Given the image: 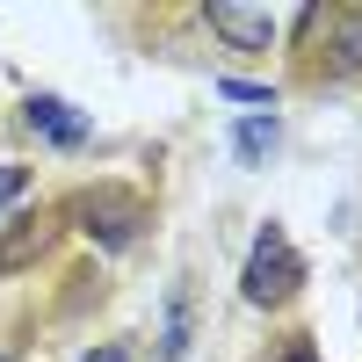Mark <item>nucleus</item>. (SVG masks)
<instances>
[{"mask_svg":"<svg viewBox=\"0 0 362 362\" xmlns=\"http://www.w3.org/2000/svg\"><path fill=\"white\" fill-rule=\"evenodd\" d=\"M297 290H305V261H297L290 232L261 225V239L247 247V268H239V297H247L254 312H276V305H290Z\"/></svg>","mask_w":362,"mask_h":362,"instance_id":"f257e3e1","label":"nucleus"},{"mask_svg":"<svg viewBox=\"0 0 362 362\" xmlns=\"http://www.w3.org/2000/svg\"><path fill=\"white\" fill-rule=\"evenodd\" d=\"M73 225L95 239L102 254H124V247H138V232L153 225V218H145V203H138L131 189H109V181H102V189L73 196Z\"/></svg>","mask_w":362,"mask_h":362,"instance_id":"f03ea898","label":"nucleus"},{"mask_svg":"<svg viewBox=\"0 0 362 362\" xmlns=\"http://www.w3.org/2000/svg\"><path fill=\"white\" fill-rule=\"evenodd\" d=\"M203 22H210V37H225L232 51H276V37H283V15L261 8V0H210Z\"/></svg>","mask_w":362,"mask_h":362,"instance_id":"7ed1b4c3","label":"nucleus"},{"mask_svg":"<svg viewBox=\"0 0 362 362\" xmlns=\"http://www.w3.org/2000/svg\"><path fill=\"white\" fill-rule=\"evenodd\" d=\"M22 131L37 145H58V153H80V145L95 138V124H87L73 102H58V95H29L22 102Z\"/></svg>","mask_w":362,"mask_h":362,"instance_id":"20e7f679","label":"nucleus"},{"mask_svg":"<svg viewBox=\"0 0 362 362\" xmlns=\"http://www.w3.org/2000/svg\"><path fill=\"white\" fill-rule=\"evenodd\" d=\"M58 239V218L51 210H29V218H8V232H0V276H15V268H29L44 247Z\"/></svg>","mask_w":362,"mask_h":362,"instance_id":"39448f33","label":"nucleus"},{"mask_svg":"<svg viewBox=\"0 0 362 362\" xmlns=\"http://www.w3.org/2000/svg\"><path fill=\"white\" fill-rule=\"evenodd\" d=\"M283 145V116L276 109H261V116H239V131H232V153L239 167H268V153Z\"/></svg>","mask_w":362,"mask_h":362,"instance_id":"423d86ee","label":"nucleus"},{"mask_svg":"<svg viewBox=\"0 0 362 362\" xmlns=\"http://www.w3.org/2000/svg\"><path fill=\"white\" fill-rule=\"evenodd\" d=\"M189 283H174L167 290V312H160V348H153V362H181L189 355Z\"/></svg>","mask_w":362,"mask_h":362,"instance_id":"0eeeda50","label":"nucleus"},{"mask_svg":"<svg viewBox=\"0 0 362 362\" xmlns=\"http://www.w3.org/2000/svg\"><path fill=\"white\" fill-rule=\"evenodd\" d=\"M326 66H334V73H362V8H341V15H334Z\"/></svg>","mask_w":362,"mask_h":362,"instance_id":"6e6552de","label":"nucleus"},{"mask_svg":"<svg viewBox=\"0 0 362 362\" xmlns=\"http://www.w3.org/2000/svg\"><path fill=\"white\" fill-rule=\"evenodd\" d=\"M29 196V167H0V218H8V203Z\"/></svg>","mask_w":362,"mask_h":362,"instance_id":"1a4fd4ad","label":"nucleus"},{"mask_svg":"<svg viewBox=\"0 0 362 362\" xmlns=\"http://www.w3.org/2000/svg\"><path fill=\"white\" fill-rule=\"evenodd\" d=\"M80 362H131V348H124V341H102V348H87Z\"/></svg>","mask_w":362,"mask_h":362,"instance_id":"9d476101","label":"nucleus"},{"mask_svg":"<svg viewBox=\"0 0 362 362\" xmlns=\"http://www.w3.org/2000/svg\"><path fill=\"white\" fill-rule=\"evenodd\" d=\"M276 362H319V355H312V341H290V348H283Z\"/></svg>","mask_w":362,"mask_h":362,"instance_id":"9b49d317","label":"nucleus"},{"mask_svg":"<svg viewBox=\"0 0 362 362\" xmlns=\"http://www.w3.org/2000/svg\"><path fill=\"white\" fill-rule=\"evenodd\" d=\"M0 362H8V355H0Z\"/></svg>","mask_w":362,"mask_h":362,"instance_id":"f8f14e48","label":"nucleus"}]
</instances>
